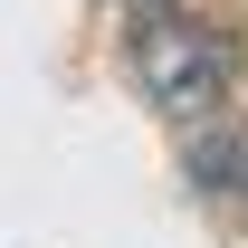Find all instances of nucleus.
Instances as JSON below:
<instances>
[{
    "instance_id": "1",
    "label": "nucleus",
    "mask_w": 248,
    "mask_h": 248,
    "mask_svg": "<svg viewBox=\"0 0 248 248\" xmlns=\"http://www.w3.org/2000/svg\"><path fill=\"white\" fill-rule=\"evenodd\" d=\"M124 58H134V86L162 115H182V124L229 105V38L210 19H191V10H143L134 38H124Z\"/></svg>"
}]
</instances>
